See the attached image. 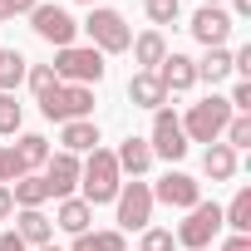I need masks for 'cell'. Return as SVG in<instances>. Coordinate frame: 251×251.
<instances>
[{
  "label": "cell",
  "instance_id": "obj_21",
  "mask_svg": "<svg viewBox=\"0 0 251 251\" xmlns=\"http://www.w3.org/2000/svg\"><path fill=\"white\" fill-rule=\"evenodd\" d=\"M10 197H15V207H45V202H50V182H45V173H25V177H15V182H10Z\"/></svg>",
  "mask_w": 251,
  "mask_h": 251
},
{
  "label": "cell",
  "instance_id": "obj_24",
  "mask_svg": "<svg viewBox=\"0 0 251 251\" xmlns=\"http://www.w3.org/2000/svg\"><path fill=\"white\" fill-rule=\"evenodd\" d=\"M25 74H30V59L20 50H0V94H15Z\"/></svg>",
  "mask_w": 251,
  "mask_h": 251
},
{
  "label": "cell",
  "instance_id": "obj_13",
  "mask_svg": "<svg viewBox=\"0 0 251 251\" xmlns=\"http://www.w3.org/2000/svg\"><path fill=\"white\" fill-rule=\"evenodd\" d=\"M153 74H158V84H163L168 94H187V89L197 84V59H187V54H177V50H173Z\"/></svg>",
  "mask_w": 251,
  "mask_h": 251
},
{
  "label": "cell",
  "instance_id": "obj_31",
  "mask_svg": "<svg viewBox=\"0 0 251 251\" xmlns=\"http://www.w3.org/2000/svg\"><path fill=\"white\" fill-rule=\"evenodd\" d=\"M15 177H25V168H20L15 148H0V187H10Z\"/></svg>",
  "mask_w": 251,
  "mask_h": 251
},
{
  "label": "cell",
  "instance_id": "obj_30",
  "mask_svg": "<svg viewBox=\"0 0 251 251\" xmlns=\"http://www.w3.org/2000/svg\"><path fill=\"white\" fill-rule=\"evenodd\" d=\"M20 128V103L15 94H0V133H15Z\"/></svg>",
  "mask_w": 251,
  "mask_h": 251
},
{
  "label": "cell",
  "instance_id": "obj_11",
  "mask_svg": "<svg viewBox=\"0 0 251 251\" xmlns=\"http://www.w3.org/2000/svg\"><path fill=\"white\" fill-rule=\"evenodd\" d=\"M192 40L197 45H207V50H217V45H226V35H231V15L222 10V5H202L197 15H192Z\"/></svg>",
  "mask_w": 251,
  "mask_h": 251
},
{
  "label": "cell",
  "instance_id": "obj_39",
  "mask_svg": "<svg viewBox=\"0 0 251 251\" xmlns=\"http://www.w3.org/2000/svg\"><path fill=\"white\" fill-rule=\"evenodd\" d=\"M10 15H15V10H10V0H0V20H10Z\"/></svg>",
  "mask_w": 251,
  "mask_h": 251
},
{
  "label": "cell",
  "instance_id": "obj_26",
  "mask_svg": "<svg viewBox=\"0 0 251 251\" xmlns=\"http://www.w3.org/2000/svg\"><path fill=\"white\" fill-rule=\"evenodd\" d=\"M69 251H123V231H84Z\"/></svg>",
  "mask_w": 251,
  "mask_h": 251
},
{
  "label": "cell",
  "instance_id": "obj_14",
  "mask_svg": "<svg viewBox=\"0 0 251 251\" xmlns=\"http://www.w3.org/2000/svg\"><path fill=\"white\" fill-rule=\"evenodd\" d=\"M15 236H20L25 246H50V241H54V222H50L40 207H20V217H15Z\"/></svg>",
  "mask_w": 251,
  "mask_h": 251
},
{
  "label": "cell",
  "instance_id": "obj_16",
  "mask_svg": "<svg viewBox=\"0 0 251 251\" xmlns=\"http://www.w3.org/2000/svg\"><path fill=\"white\" fill-rule=\"evenodd\" d=\"M59 143H64V153H94L99 148V123L94 118H74V123H64L59 128Z\"/></svg>",
  "mask_w": 251,
  "mask_h": 251
},
{
  "label": "cell",
  "instance_id": "obj_15",
  "mask_svg": "<svg viewBox=\"0 0 251 251\" xmlns=\"http://www.w3.org/2000/svg\"><path fill=\"white\" fill-rule=\"evenodd\" d=\"M113 163H118V173H128V177H143L148 168H153V148H148V138H123L118 143V153H113Z\"/></svg>",
  "mask_w": 251,
  "mask_h": 251
},
{
  "label": "cell",
  "instance_id": "obj_6",
  "mask_svg": "<svg viewBox=\"0 0 251 251\" xmlns=\"http://www.w3.org/2000/svg\"><path fill=\"white\" fill-rule=\"evenodd\" d=\"M113 207H118V231H143L153 222V187L138 182V177L123 182L118 197H113Z\"/></svg>",
  "mask_w": 251,
  "mask_h": 251
},
{
  "label": "cell",
  "instance_id": "obj_40",
  "mask_svg": "<svg viewBox=\"0 0 251 251\" xmlns=\"http://www.w3.org/2000/svg\"><path fill=\"white\" fill-rule=\"evenodd\" d=\"M202 5H222V0H202Z\"/></svg>",
  "mask_w": 251,
  "mask_h": 251
},
{
  "label": "cell",
  "instance_id": "obj_22",
  "mask_svg": "<svg viewBox=\"0 0 251 251\" xmlns=\"http://www.w3.org/2000/svg\"><path fill=\"white\" fill-rule=\"evenodd\" d=\"M10 148H15V158H20L25 173H40V168L50 163V138H45V133H25V138L10 143Z\"/></svg>",
  "mask_w": 251,
  "mask_h": 251
},
{
  "label": "cell",
  "instance_id": "obj_17",
  "mask_svg": "<svg viewBox=\"0 0 251 251\" xmlns=\"http://www.w3.org/2000/svg\"><path fill=\"white\" fill-rule=\"evenodd\" d=\"M128 103H133V108H163V103H168V89L158 84V74H143V69H138V74L128 79Z\"/></svg>",
  "mask_w": 251,
  "mask_h": 251
},
{
  "label": "cell",
  "instance_id": "obj_36",
  "mask_svg": "<svg viewBox=\"0 0 251 251\" xmlns=\"http://www.w3.org/2000/svg\"><path fill=\"white\" fill-rule=\"evenodd\" d=\"M222 251H251V236H236V231H231V236H226V246H222Z\"/></svg>",
  "mask_w": 251,
  "mask_h": 251
},
{
  "label": "cell",
  "instance_id": "obj_33",
  "mask_svg": "<svg viewBox=\"0 0 251 251\" xmlns=\"http://www.w3.org/2000/svg\"><path fill=\"white\" fill-rule=\"evenodd\" d=\"M226 103H231V113H251V79H241V84L226 94Z\"/></svg>",
  "mask_w": 251,
  "mask_h": 251
},
{
  "label": "cell",
  "instance_id": "obj_5",
  "mask_svg": "<svg viewBox=\"0 0 251 251\" xmlns=\"http://www.w3.org/2000/svg\"><path fill=\"white\" fill-rule=\"evenodd\" d=\"M50 69H54V79H59V84H84V89H94V84L103 79V69H108V64H103V54H99L94 45H89V50L69 45V50H59V54H54V64H50Z\"/></svg>",
  "mask_w": 251,
  "mask_h": 251
},
{
  "label": "cell",
  "instance_id": "obj_3",
  "mask_svg": "<svg viewBox=\"0 0 251 251\" xmlns=\"http://www.w3.org/2000/svg\"><path fill=\"white\" fill-rule=\"evenodd\" d=\"M79 30H89V40H94L99 54H123V50L133 45L128 20H123L118 10H108V5H89V20H84Z\"/></svg>",
  "mask_w": 251,
  "mask_h": 251
},
{
  "label": "cell",
  "instance_id": "obj_35",
  "mask_svg": "<svg viewBox=\"0 0 251 251\" xmlns=\"http://www.w3.org/2000/svg\"><path fill=\"white\" fill-rule=\"evenodd\" d=\"M0 251H30V246H25L15 231H0Z\"/></svg>",
  "mask_w": 251,
  "mask_h": 251
},
{
  "label": "cell",
  "instance_id": "obj_8",
  "mask_svg": "<svg viewBox=\"0 0 251 251\" xmlns=\"http://www.w3.org/2000/svg\"><path fill=\"white\" fill-rule=\"evenodd\" d=\"M148 148H153V158H168V163H177V158H187V133H182V118L163 103V108H153V133H148Z\"/></svg>",
  "mask_w": 251,
  "mask_h": 251
},
{
  "label": "cell",
  "instance_id": "obj_34",
  "mask_svg": "<svg viewBox=\"0 0 251 251\" xmlns=\"http://www.w3.org/2000/svg\"><path fill=\"white\" fill-rule=\"evenodd\" d=\"M15 217V197H10V187H0V222H10Z\"/></svg>",
  "mask_w": 251,
  "mask_h": 251
},
{
  "label": "cell",
  "instance_id": "obj_32",
  "mask_svg": "<svg viewBox=\"0 0 251 251\" xmlns=\"http://www.w3.org/2000/svg\"><path fill=\"white\" fill-rule=\"evenodd\" d=\"M25 79H30V89H35V99H40V94H45V89H54V84H59V79H54V69H50V64H35V69H30V74H25Z\"/></svg>",
  "mask_w": 251,
  "mask_h": 251
},
{
  "label": "cell",
  "instance_id": "obj_41",
  "mask_svg": "<svg viewBox=\"0 0 251 251\" xmlns=\"http://www.w3.org/2000/svg\"><path fill=\"white\" fill-rule=\"evenodd\" d=\"M40 251H59V246H40Z\"/></svg>",
  "mask_w": 251,
  "mask_h": 251
},
{
  "label": "cell",
  "instance_id": "obj_4",
  "mask_svg": "<svg viewBox=\"0 0 251 251\" xmlns=\"http://www.w3.org/2000/svg\"><path fill=\"white\" fill-rule=\"evenodd\" d=\"M40 113L50 123H74V118H89L94 113V89L84 84H54L40 94Z\"/></svg>",
  "mask_w": 251,
  "mask_h": 251
},
{
  "label": "cell",
  "instance_id": "obj_19",
  "mask_svg": "<svg viewBox=\"0 0 251 251\" xmlns=\"http://www.w3.org/2000/svg\"><path fill=\"white\" fill-rule=\"evenodd\" d=\"M202 173L212 177V182H231L236 177V153L217 138V143H207V153H202Z\"/></svg>",
  "mask_w": 251,
  "mask_h": 251
},
{
  "label": "cell",
  "instance_id": "obj_12",
  "mask_svg": "<svg viewBox=\"0 0 251 251\" xmlns=\"http://www.w3.org/2000/svg\"><path fill=\"white\" fill-rule=\"evenodd\" d=\"M45 182H50V197H74V187H79V158L74 153H50V163H45Z\"/></svg>",
  "mask_w": 251,
  "mask_h": 251
},
{
  "label": "cell",
  "instance_id": "obj_1",
  "mask_svg": "<svg viewBox=\"0 0 251 251\" xmlns=\"http://www.w3.org/2000/svg\"><path fill=\"white\" fill-rule=\"evenodd\" d=\"M79 187H84V202H89V207H103V202H113V197H118V187H123V173H118L113 153L94 148V153L79 163Z\"/></svg>",
  "mask_w": 251,
  "mask_h": 251
},
{
  "label": "cell",
  "instance_id": "obj_18",
  "mask_svg": "<svg viewBox=\"0 0 251 251\" xmlns=\"http://www.w3.org/2000/svg\"><path fill=\"white\" fill-rule=\"evenodd\" d=\"M128 50H133V59L143 64V74H153V69L168 59V40H163V30H143V35H138Z\"/></svg>",
  "mask_w": 251,
  "mask_h": 251
},
{
  "label": "cell",
  "instance_id": "obj_27",
  "mask_svg": "<svg viewBox=\"0 0 251 251\" xmlns=\"http://www.w3.org/2000/svg\"><path fill=\"white\" fill-rule=\"evenodd\" d=\"M222 143H226L231 153H236V148H251V113H231V123H226Z\"/></svg>",
  "mask_w": 251,
  "mask_h": 251
},
{
  "label": "cell",
  "instance_id": "obj_20",
  "mask_svg": "<svg viewBox=\"0 0 251 251\" xmlns=\"http://www.w3.org/2000/svg\"><path fill=\"white\" fill-rule=\"evenodd\" d=\"M89 222H94V207H89L84 197H64V202H59V212H54V226H64L69 236H84V231H89Z\"/></svg>",
  "mask_w": 251,
  "mask_h": 251
},
{
  "label": "cell",
  "instance_id": "obj_10",
  "mask_svg": "<svg viewBox=\"0 0 251 251\" xmlns=\"http://www.w3.org/2000/svg\"><path fill=\"white\" fill-rule=\"evenodd\" d=\"M153 202H168V207H197L202 202V182L192 177V173H163L158 177V187H153Z\"/></svg>",
  "mask_w": 251,
  "mask_h": 251
},
{
  "label": "cell",
  "instance_id": "obj_38",
  "mask_svg": "<svg viewBox=\"0 0 251 251\" xmlns=\"http://www.w3.org/2000/svg\"><path fill=\"white\" fill-rule=\"evenodd\" d=\"M231 5H236V15H251V0H231Z\"/></svg>",
  "mask_w": 251,
  "mask_h": 251
},
{
  "label": "cell",
  "instance_id": "obj_42",
  "mask_svg": "<svg viewBox=\"0 0 251 251\" xmlns=\"http://www.w3.org/2000/svg\"><path fill=\"white\" fill-rule=\"evenodd\" d=\"M79 5H94V0H79Z\"/></svg>",
  "mask_w": 251,
  "mask_h": 251
},
{
  "label": "cell",
  "instance_id": "obj_25",
  "mask_svg": "<svg viewBox=\"0 0 251 251\" xmlns=\"http://www.w3.org/2000/svg\"><path fill=\"white\" fill-rule=\"evenodd\" d=\"M226 74H231V50H226V45H217V50H207V59H197V79L222 84Z\"/></svg>",
  "mask_w": 251,
  "mask_h": 251
},
{
  "label": "cell",
  "instance_id": "obj_29",
  "mask_svg": "<svg viewBox=\"0 0 251 251\" xmlns=\"http://www.w3.org/2000/svg\"><path fill=\"white\" fill-rule=\"evenodd\" d=\"M177 241H173V231H163V226H143V241H138V251H173Z\"/></svg>",
  "mask_w": 251,
  "mask_h": 251
},
{
  "label": "cell",
  "instance_id": "obj_7",
  "mask_svg": "<svg viewBox=\"0 0 251 251\" xmlns=\"http://www.w3.org/2000/svg\"><path fill=\"white\" fill-rule=\"evenodd\" d=\"M217 231H222V207H217V202H197V207H187V222L177 226L173 241L187 246V251H207Z\"/></svg>",
  "mask_w": 251,
  "mask_h": 251
},
{
  "label": "cell",
  "instance_id": "obj_2",
  "mask_svg": "<svg viewBox=\"0 0 251 251\" xmlns=\"http://www.w3.org/2000/svg\"><path fill=\"white\" fill-rule=\"evenodd\" d=\"M226 123H231V103H226L222 94H207L202 103L187 108L182 133H187V143H217V138L226 133Z\"/></svg>",
  "mask_w": 251,
  "mask_h": 251
},
{
  "label": "cell",
  "instance_id": "obj_28",
  "mask_svg": "<svg viewBox=\"0 0 251 251\" xmlns=\"http://www.w3.org/2000/svg\"><path fill=\"white\" fill-rule=\"evenodd\" d=\"M143 10H148L153 25H173L182 15V0H143Z\"/></svg>",
  "mask_w": 251,
  "mask_h": 251
},
{
  "label": "cell",
  "instance_id": "obj_9",
  "mask_svg": "<svg viewBox=\"0 0 251 251\" xmlns=\"http://www.w3.org/2000/svg\"><path fill=\"white\" fill-rule=\"evenodd\" d=\"M30 25H35V35H40L45 45H54V50H69L74 35H79V20H74L64 5H35V10H30Z\"/></svg>",
  "mask_w": 251,
  "mask_h": 251
},
{
  "label": "cell",
  "instance_id": "obj_23",
  "mask_svg": "<svg viewBox=\"0 0 251 251\" xmlns=\"http://www.w3.org/2000/svg\"><path fill=\"white\" fill-rule=\"evenodd\" d=\"M222 226H231L236 236H251V187H241L231 207H222Z\"/></svg>",
  "mask_w": 251,
  "mask_h": 251
},
{
  "label": "cell",
  "instance_id": "obj_37",
  "mask_svg": "<svg viewBox=\"0 0 251 251\" xmlns=\"http://www.w3.org/2000/svg\"><path fill=\"white\" fill-rule=\"evenodd\" d=\"M35 5H40V0H10V10H15V15H30Z\"/></svg>",
  "mask_w": 251,
  "mask_h": 251
}]
</instances>
